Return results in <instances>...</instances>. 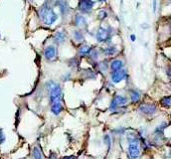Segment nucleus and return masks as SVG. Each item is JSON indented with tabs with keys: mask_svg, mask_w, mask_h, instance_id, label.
Instances as JSON below:
<instances>
[{
	"mask_svg": "<svg viewBox=\"0 0 171 159\" xmlns=\"http://www.w3.org/2000/svg\"><path fill=\"white\" fill-rule=\"evenodd\" d=\"M46 88H47L48 92H49L51 104H55V102H61L62 90H61L60 84L50 80V82H48L47 84H46Z\"/></svg>",
	"mask_w": 171,
	"mask_h": 159,
	"instance_id": "obj_1",
	"label": "nucleus"
},
{
	"mask_svg": "<svg viewBox=\"0 0 171 159\" xmlns=\"http://www.w3.org/2000/svg\"><path fill=\"white\" fill-rule=\"evenodd\" d=\"M39 15L46 25H52V24L55 23L58 19L57 14H56L55 12H54V10L52 9V8H50L48 5H44L43 7L40 8Z\"/></svg>",
	"mask_w": 171,
	"mask_h": 159,
	"instance_id": "obj_2",
	"label": "nucleus"
},
{
	"mask_svg": "<svg viewBox=\"0 0 171 159\" xmlns=\"http://www.w3.org/2000/svg\"><path fill=\"white\" fill-rule=\"evenodd\" d=\"M128 141V154L131 159H137L139 157L140 149H139V139L133 133L127 135Z\"/></svg>",
	"mask_w": 171,
	"mask_h": 159,
	"instance_id": "obj_3",
	"label": "nucleus"
},
{
	"mask_svg": "<svg viewBox=\"0 0 171 159\" xmlns=\"http://www.w3.org/2000/svg\"><path fill=\"white\" fill-rule=\"evenodd\" d=\"M96 37L98 42H100V43H106V42H108V40H110V33L108 29H106V28L100 27L98 29Z\"/></svg>",
	"mask_w": 171,
	"mask_h": 159,
	"instance_id": "obj_4",
	"label": "nucleus"
},
{
	"mask_svg": "<svg viewBox=\"0 0 171 159\" xmlns=\"http://www.w3.org/2000/svg\"><path fill=\"white\" fill-rule=\"evenodd\" d=\"M94 5V1L92 0H80L79 1V10L83 13H90Z\"/></svg>",
	"mask_w": 171,
	"mask_h": 159,
	"instance_id": "obj_5",
	"label": "nucleus"
},
{
	"mask_svg": "<svg viewBox=\"0 0 171 159\" xmlns=\"http://www.w3.org/2000/svg\"><path fill=\"white\" fill-rule=\"evenodd\" d=\"M138 110L145 115H153L156 112V106L153 104H142L139 106Z\"/></svg>",
	"mask_w": 171,
	"mask_h": 159,
	"instance_id": "obj_6",
	"label": "nucleus"
},
{
	"mask_svg": "<svg viewBox=\"0 0 171 159\" xmlns=\"http://www.w3.org/2000/svg\"><path fill=\"white\" fill-rule=\"evenodd\" d=\"M112 80L114 82V84H118L121 80H123L126 78V71L125 70H120V71L116 72H112Z\"/></svg>",
	"mask_w": 171,
	"mask_h": 159,
	"instance_id": "obj_7",
	"label": "nucleus"
},
{
	"mask_svg": "<svg viewBox=\"0 0 171 159\" xmlns=\"http://www.w3.org/2000/svg\"><path fill=\"white\" fill-rule=\"evenodd\" d=\"M56 53H57V51H56V47L54 45L47 46L44 50V56L47 60L54 59L56 57Z\"/></svg>",
	"mask_w": 171,
	"mask_h": 159,
	"instance_id": "obj_8",
	"label": "nucleus"
},
{
	"mask_svg": "<svg viewBox=\"0 0 171 159\" xmlns=\"http://www.w3.org/2000/svg\"><path fill=\"white\" fill-rule=\"evenodd\" d=\"M54 41L57 44H63L65 43V41L67 40V35H66L65 31H58L54 35Z\"/></svg>",
	"mask_w": 171,
	"mask_h": 159,
	"instance_id": "obj_9",
	"label": "nucleus"
},
{
	"mask_svg": "<svg viewBox=\"0 0 171 159\" xmlns=\"http://www.w3.org/2000/svg\"><path fill=\"white\" fill-rule=\"evenodd\" d=\"M55 4H56V6L59 7L60 11H61V13L63 14V15H65V14L68 13L69 5H68V2L66 1V0H57Z\"/></svg>",
	"mask_w": 171,
	"mask_h": 159,
	"instance_id": "obj_10",
	"label": "nucleus"
},
{
	"mask_svg": "<svg viewBox=\"0 0 171 159\" xmlns=\"http://www.w3.org/2000/svg\"><path fill=\"white\" fill-rule=\"evenodd\" d=\"M110 70L112 72H116L120 71L123 68V62L121 60H114V61L110 63Z\"/></svg>",
	"mask_w": 171,
	"mask_h": 159,
	"instance_id": "obj_11",
	"label": "nucleus"
},
{
	"mask_svg": "<svg viewBox=\"0 0 171 159\" xmlns=\"http://www.w3.org/2000/svg\"><path fill=\"white\" fill-rule=\"evenodd\" d=\"M62 110H63V106L61 102H55V104H51V111L55 115H59Z\"/></svg>",
	"mask_w": 171,
	"mask_h": 159,
	"instance_id": "obj_12",
	"label": "nucleus"
},
{
	"mask_svg": "<svg viewBox=\"0 0 171 159\" xmlns=\"http://www.w3.org/2000/svg\"><path fill=\"white\" fill-rule=\"evenodd\" d=\"M74 23H75V25L77 26V27H83L86 24V18L84 17L83 15H81V14H77V15L75 16Z\"/></svg>",
	"mask_w": 171,
	"mask_h": 159,
	"instance_id": "obj_13",
	"label": "nucleus"
},
{
	"mask_svg": "<svg viewBox=\"0 0 171 159\" xmlns=\"http://www.w3.org/2000/svg\"><path fill=\"white\" fill-rule=\"evenodd\" d=\"M90 52H92V47L88 45H83L82 47L79 48V54L81 56H86L90 54Z\"/></svg>",
	"mask_w": 171,
	"mask_h": 159,
	"instance_id": "obj_14",
	"label": "nucleus"
},
{
	"mask_svg": "<svg viewBox=\"0 0 171 159\" xmlns=\"http://www.w3.org/2000/svg\"><path fill=\"white\" fill-rule=\"evenodd\" d=\"M114 100H116V104H118V106H124V104H127V98H126L124 96H120V94H118V96L114 98Z\"/></svg>",
	"mask_w": 171,
	"mask_h": 159,
	"instance_id": "obj_15",
	"label": "nucleus"
},
{
	"mask_svg": "<svg viewBox=\"0 0 171 159\" xmlns=\"http://www.w3.org/2000/svg\"><path fill=\"white\" fill-rule=\"evenodd\" d=\"M32 156L34 159H43V154L39 147H33L32 149Z\"/></svg>",
	"mask_w": 171,
	"mask_h": 159,
	"instance_id": "obj_16",
	"label": "nucleus"
},
{
	"mask_svg": "<svg viewBox=\"0 0 171 159\" xmlns=\"http://www.w3.org/2000/svg\"><path fill=\"white\" fill-rule=\"evenodd\" d=\"M130 100H131V102H134V104L139 102V100H140L139 92H138L137 90H130Z\"/></svg>",
	"mask_w": 171,
	"mask_h": 159,
	"instance_id": "obj_17",
	"label": "nucleus"
},
{
	"mask_svg": "<svg viewBox=\"0 0 171 159\" xmlns=\"http://www.w3.org/2000/svg\"><path fill=\"white\" fill-rule=\"evenodd\" d=\"M116 52H118V50H116V47H114V46H110V47H108L106 48V49H104V55L106 56H112L114 55Z\"/></svg>",
	"mask_w": 171,
	"mask_h": 159,
	"instance_id": "obj_18",
	"label": "nucleus"
},
{
	"mask_svg": "<svg viewBox=\"0 0 171 159\" xmlns=\"http://www.w3.org/2000/svg\"><path fill=\"white\" fill-rule=\"evenodd\" d=\"M160 104L163 108H169L171 106V96H164L160 100Z\"/></svg>",
	"mask_w": 171,
	"mask_h": 159,
	"instance_id": "obj_19",
	"label": "nucleus"
},
{
	"mask_svg": "<svg viewBox=\"0 0 171 159\" xmlns=\"http://www.w3.org/2000/svg\"><path fill=\"white\" fill-rule=\"evenodd\" d=\"M74 39H75L77 42L82 41V40L84 39L83 33H82V32L80 31V30H76V31H74Z\"/></svg>",
	"mask_w": 171,
	"mask_h": 159,
	"instance_id": "obj_20",
	"label": "nucleus"
},
{
	"mask_svg": "<svg viewBox=\"0 0 171 159\" xmlns=\"http://www.w3.org/2000/svg\"><path fill=\"white\" fill-rule=\"evenodd\" d=\"M108 17V12L106 10H100L98 13V20H104L106 18Z\"/></svg>",
	"mask_w": 171,
	"mask_h": 159,
	"instance_id": "obj_21",
	"label": "nucleus"
},
{
	"mask_svg": "<svg viewBox=\"0 0 171 159\" xmlns=\"http://www.w3.org/2000/svg\"><path fill=\"white\" fill-rule=\"evenodd\" d=\"M104 144L108 145V150H110V146H112V139H110V134H106V135L104 136Z\"/></svg>",
	"mask_w": 171,
	"mask_h": 159,
	"instance_id": "obj_22",
	"label": "nucleus"
},
{
	"mask_svg": "<svg viewBox=\"0 0 171 159\" xmlns=\"http://www.w3.org/2000/svg\"><path fill=\"white\" fill-rule=\"evenodd\" d=\"M118 104H116V100H112V102H110V110H116L118 108Z\"/></svg>",
	"mask_w": 171,
	"mask_h": 159,
	"instance_id": "obj_23",
	"label": "nucleus"
},
{
	"mask_svg": "<svg viewBox=\"0 0 171 159\" xmlns=\"http://www.w3.org/2000/svg\"><path fill=\"white\" fill-rule=\"evenodd\" d=\"M5 141V135H4V132L2 129H0V144L4 143Z\"/></svg>",
	"mask_w": 171,
	"mask_h": 159,
	"instance_id": "obj_24",
	"label": "nucleus"
},
{
	"mask_svg": "<svg viewBox=\"0 0 171 159\" xmlns=\"http://www.w3.org/2000/svg\"><path fill=\"white\" fill-rule=\"evenodd\" d=\"M90 53H92V59H98V52L96 51V50H94V51H92V52H90Z\"/></svg>",
	"mask_w": 171,
	"mask_h": 159,
	"instance_id": "obj_25",
	"label": "nucleus"
},
{
	"mask_svg": "<svg viewBox=\"0 0 171 159\" xmlns=\"http://www.w3.org/2000/svg\"><path fill=\"white\" fill-rule=\"evenodd\" d=\"M62 159H76V157L74 155H67V156H64Z\"/></svg>",
	"mask_w": 171,
	"mask_h": 159,
	"instance_id": "obj_26",
	"label": "nucleus"
},
{
	"mask_svg": "<svg viewBox=\"0 0 171 159\" xmlns=\"http://www.w3.org/2000/svg\"><path fill=\"white\" fill-rule=\"evenodd\" d=\"M152 6H153V12L155 13L156 12V0H153V2H152Z\"/></svg>",
	"mask_w": 171,
	"mask_h": 159,
	"instance_id": "obj_27",
	"label": "nucleus"
},
{
	"mask_svg": "<svg viewBox=\"0 0 171 159\" xmlns=\"http://www.w3.org/2000/svg\"><path fill=\"white\" fill-rule=\"evenodd\" d=\"M50 159H58V157H57V155H56L55 153H54V155H53V153H52L51 156H50Z\"/></svg>",
	"mask_w": 171,
	"mask_h": 159,
	"instance_id": "obj_28",
	"label": "nucleus"
},
{
	"mask_svg": "<svg viewBox=\"0 0 171 159\" xmlns=\"http://www.w3.org/2000/svg\"><path fill=\"white\" fill-rule=\"evenodd\" d=\"M167 75L171 78V66H170V67L167 69Z\"/></svg>",
	"mask_w": 171,
	"mask_h": 159,
	"instance_id": "obj_29",
	"label": "nucleus"
},
{
	"mask_svg": "<svg viewBox=\"0 0 171 159\" xmlns=\"http://www.w3.org/2000/svg\"><path fill=\"white\" fill-rule=\"evenodd\" d=\"M130 39H131V41H135V39H136V38H135V36H134V35H131V36H130Z\"/></svg>",
	"mask_w": 171,
	"mask_h": 159,
	"instance_id": "obj_30",
	"label": "nucleus"
},
{
	"mask_svg": "<svg viewBox=\"0 0 171 159\" xmlns=\"http://www.w3.org/2000/svg\"><path fill=\"white\" fill-rule=\"evenodd\" d=\"M142 28H145V29H146V28H148V25H147V24H142Z\"/></svg>",
	"mask_w": 171,
	"mask_h": 159,
	"instance_id": "obj_31",
	"label": "nucleus"
},
{
	"mask_svg": "<svg viewBox=\"0 0 171 159\" xmlns=\"http://www.w3.org/2000/svg\"><path fill=\"white\" fill-rule=\"evenodd\" d=\"M106 0H98V2H100V3H102V2H106Z\"/></svg>",
	"mask_w": 171,
	"mask_h": 159,
	"instance_id": "obj_32",
	"label": "nucleus"
},
{
	"mask_svg": "<svg viewBox=\"0 0 171 159\" xmlns=\"http://www.w3.org/2000/svg\"><path fill=\"white\" fill-rule=\"evenodd\" d=\"M170 115H171V114H170Z\"/></svg>",
	"mask_w": 171,
	"mask_h": 159,
	"instance_id": "obj_33",
	"label": "nucleus"
}]
</instances>
